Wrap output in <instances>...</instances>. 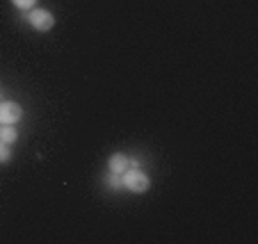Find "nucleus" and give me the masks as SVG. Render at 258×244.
<instances>
[{
    "mask_svg": "<svg viewBox=\"0 0 258 244\" xmlns=\"http://www.w3.org/2000/svg\"><path fill=\"white\" fill-rule=\"evenodd\" d=\"M121 185L123 190L133 192V194H146L151 190V178L140 167H131V169H126L121 174Z\"/></svg>",
    "mask_w": 258,
    "mask_h": 244,
    "instance_id": "f257e3e1",
    "label": "nucleus"
},
{
    "mask_svg": "<svg viewBox=\"0 0 258 244\" xmlns=\"http://www.w3.org/2000/svg\"><path fill=\"white\" fill-rule=\"evenodd\" d=\"M28 23L32 30H37V32H50V30L55 28V16L50 10H44V7H32V10L28 12Z\"/></svg>",
    "mask_w": 258,
    "mask_h": 244,
    "instance_id": "f03ea898",
    "label": "nucleus"
},
{
    "mask_svg": "<svg viewBox=\"0 0 258 244\" xmlns=\"http://www.w3.org/2000/svg\"><path fill=\"white\" fill-rule=\"evenodd\" d=\"M21 119H23V108L16 101L0 103V123L3 126H16Z\"/></svg>",
    "mask_w": 258,
    "mask_h": 244,
    "instance_id": "7ed1b4c3",
    "label": "nucleus"
},
{
    "mask_svg": "<svg viewBox=\"0 0 258 244\" xmlns=\"http://www.w3.org/2000/svg\"><path fill=\"white\" fill-rule=\"evenodd\" d=\"M131 167H137V162L133 160L128 153H123V151H117V153H112V155L107 157V169H110V174L121 176L123 171L131 169Z\"/></svg>",
    "mask_w": 258,
    "mask_h": 244,
    "instance_id": "20e7f679",
    "label": "nucleus"
},
{
    "mask_svg": "<svg viewBox=\"0 0 258 244\" xmlns=\"http://www.w3.org/2000/svg\"><path fill=\"white\" fill-rule=\"evenodd\" d=\"M0 142H5V144H16L19 142V130H16L14 126H3L0 123Z\"/></svg>",
    "mask_w": 258,
    "mask_h": 244,
    "instance_id": "39448f33",
    "label": "nucleus"
},
{
    "mask_svg": "<svg viewBox=\"0 0 258 244\" xmlns=\"http://www.w3.org/2000/svg\"><path fill=\"white\" fill-rule=\"evenodd\" d=\"M12 162V148L10 144L0 142V165H10Z\"/></svg>",
    "mask_w": 258,
    "mask_h": 244,
    "instance_id": "423d86ee",
    "label": "nucleus"
},
{
    "mask_svg": "<svg viewBox=\"0 0 258 244\" xmlns=\"http://www.w3.org/2000/svg\"><path fill=\"white\" fill-rule=\"evenodd\" d=\"M12 5L21 12H30L32 7H37V0H12Z\"/></svg>",
    "mask_w": 258,
    "mask_h": 244,
    "instance_id": "0eeeda50",
    "label": "nucleus"
},
{
    "mask_svg": "<svg viewBox=\"0 0 258 244\" xmlns=\"http://www.w3.org/2000/svg\"><path fill=\"white\" fill-rule=\"evenodd\" d=\"M105 181H107V185L112 187V190H123V185H121V176H117V174H110V176H107Z\"/></svg>",
    "mask_w": 258,
    "mask_h": 244,
    "instance_id": "6e6552de",
    "label": "nucleus"
}]
</instances>
